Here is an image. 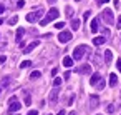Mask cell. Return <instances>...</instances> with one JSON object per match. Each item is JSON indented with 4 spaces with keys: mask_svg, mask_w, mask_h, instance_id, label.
<instances>
[{
    "mask_svg": "<svg viewBox=\"0 0 121 115\" xmlns=\"http://www.w3.org/2000/svg\"><path fill=\"white\" fill-rule=\"evenodd\" d=\"M58 15H60V12H58V9H55V7H52L50 10H48V14L40 20V25H47V24H50L52 20H55V19H58Z\"/></svg>",
    "mask_w": 121,
    "mask_h": 115,
    "instance_id": "1",
    "label": "cell"
},
{
    "mask_svg": "<svg viewBox=\"0 0 121 115\" xmlns=\"http://www.w3.org/2000/svg\"><path fill=\"white\" fill-rule=\"evenodd\" d=\"M85 52H90V47H86V45H78L75 50H73V60H81L83 58V55H85Z\"/></svg>",
    "mask_w": 121,
    "mask_h": 115,
    "instance_id": "2",
    "label": "cell"
},
{
    "mask_svg": "<svg viewBox=\"0 0 121 115\" xmlns=\"http://www.w3.org/2000/svg\"><path fill=\"white\" fill-rule=\"evenodd\" d=\"M9 103H10V105H9V110H10L12 113H13V112H18V110L22 108V105H20V102L17 100V97H12V98L9 100Z\"/></svg>",
    "mask_w": 121,
    "mask_h": 115,
    "instance_id": "3",
    "label": "cell"
},
{
    "mask_svg": "<svg viewBox=\"0 0 121 115\" xmlns=\"http://www.w3.org/2000/svg\"><path fill=\"white\" fill-rule=\"evenodd\" d=\"M71 38H73V37H71V32H68V30H63V32H60V35H58V42H60V43H68Z\"/></svg>",
    "mask_w": 121,
    "mask_h": 115,
    "instance_id": "4",
    "label": "cell"
},
{
    "mask_svg": "<svg viewBox=\"0 0 121 115\" xmlns=\"http://www.w3.org/2000/svg\"><path fill=\"white\" fill-rule=\"evenodd\" d=\"M42 15H43V10H37V12H33V14H28V15H27V22L33 24V22H37L38 19H42Z\"/></svg>",
    "mask_w": 121,
    "mask_h": 115,
    "instance_id": "5",
    "label": "cell"
},
{
    "mask_svg": "<svg viewBox=\"0 0 121 115\" xmlns=\"http://www.w3.org/2000/svg\"><path fill=\"white\" fill-rule=\"evenodd\" d=\"M103 19H104V22H106L108 25H113V10L104 9V10H103Z\"/></svg>",
    "mask_w": 121,
    "mask_h": 115,
    "instance_id": "6",
    "label": "cell"
},
{
    "mask_svg": "<svg viewBox=\"0 0 121 115\" xmlns=\"http://www.w3.org/2000/svg\"><path fill=\"white\" fill-rule=\"evenodd\" d=\"M76 72H78V73H83V75H88V73H91V65L78 67V68H76Z\"/></svg>",
    "mask_w": 121,
    "mask_h": 115,
    "instance_id": "7",
    "label": "cell"
},
{
    "mask_svg": "<svg viewBox=\"0 0 121 115\" xmlns=\"http://www.w3.org/2000/svg\"><path fill=\"white\" fill-rule=\"evenodd\" d=\"M38 45H40V42H38V40H35V42H32V43H30L28 47H25V52H23V53H30V52H32L33 48H37Z\"/></svg>",
    "mask_w": 121,
    "mask_h": 115,
    "instance_id": "8",
    "label": "cell"
},
{
    "mask_svg": "<svg viewBox=\"0 0 121 115\" xmlns=\"http://www.w3.org/2000/svg\"><path fill=\"white\" fill-rule=\"evenodd\" d=\"M111 60H113V52H111V50H104V62L109 65Z\"/></svg>",
    "mask_w": 121,
    "mask_h": 115,
    "instance_id": "9",
    "label": "cell"
},
{
    "mask_svg": "<svg viewBox=\"0 0 121 115\" xmlns=\"http://www.w3.org/2000/svg\"><path fill=\"white\" fill-rule=\"evenodd\" d=\"M99 80H101V75H99V73H93L91 78H90V83H91V85H96Z\"/></svg>",
    "mask_w": 121,
    "mask_h": 115,
    "instance_id": "10",
    "label": "cell"
},
{
    "mask_svg": "<svg viewBox=\"0 0 121 115\" xmlns=\"http://www.w3.org/2000/svg\"><path fill=\"white\" fill-rule=\"evenodd\" d=\"M56 100H58V90L55 88V90L50 93V103H53V105H55V103H56Z\"/></svg>",
    "mask_w": 121,
    "mask_h": 115,
    "instance_id": "11",
    "label": "cell"
},
{
    "mask_svg": "<svg viewBox=\"0 0 121 115\" xmlns=\"http://www.w3.org/2000/svg\"><path fill=\"white\" fill-rule=\"evenodd\" d=\"M118 85V77L114 73H109V87H116Z\"/></svg>",
    "mask_w": 121,
    "mask_h": 115,
    "instance_id": "12",
    "label": "cell"
},
{
    "mask_svg": "<svg viewBox=\"0 0 121 115\" xmlns=\"http://www.w3.org/2000/svg\"><path fill=\"white\" fill-rule=\"evenodd\" d=\"M98 102H99V100H98V97H95V95H91V97H90V103H91L90 107H91V108H96V107H98Z\"/></svg>",
    "mask_w": 121,
    "mask_h": 115,
    "instance_id": "13",
    "label": "cell"
},
{
    "mask_svg": "<svg viewBox=\"0 0 121 115\" xmlns=\"http://www.w3.org/2000/svg\"><path fill=\"white\" fill-rule=\"evenodd\" d=\"M104 42H106L104 37H95V38H93V43H95V45H103Z\"/></svg>",
    "mask_w": 121,
    "mask_h": 115,
    "instance_id": "14",
    "label": "cell"
},
{
    "mask_svg": "<svg viewBox=\"0 0 121 115\" xmlns=\"http://www.w3.org/2000/svg\"><path fill=\"white\" fill-rule=\"evenodd\" d=\"M63 65H65L66 68H70V67L73 65V58H71V57H65V58H63Z\"/></svg>",
    "mask_w": 121,
    "mask_h": 115,
    "instance_id": "15",
    "label": "cell"
},
{
    "mask_svg": "<svg viewBox=\"0 0 121 115\" xmlns=\"http://www.w3.org/2000/svg\"><path fill=\"white\" fill-rule=\"evenodd\" d=\"M91 32H93V34L98 32V19H93V20H91Z\"/></svg>",
    "mask_w": 121,
    "mask_h": 115,
    "instance_id": "16",
    "label": "cell"
},
{
    "mask_svg": "<svg viewBox=\"0 0 121 115\" xmlns=\"http://www.w3.org/2000/svg\"><path fill=\"white\" fill-rule=\"evenodd\" d=\"M71 29H73V30H78V29H80V20H76V19L71 20Z\"/></svg>",
    "mask_w": 121,
    "mask_h": 115,
    "instance_id": "17",
    "label": "cell"
},
{
    "mask_svg": "<svg viewBox=\"0 0 121 115\" xmlns=\"http://www.w3.org/2000/svg\"><path fill=\"white\" fill-rule=\"evenodd\" d=\"M23 34H25L23 29H18V30H17V40H18V42H20V38L23 37Z\"/></svg>",
    "mask_w": 121,
    "mask_h": 115,
    "instance_id": "18",
    "label": "cell"
},
{
    "mask_svg": "<svg viewBox=\"0 0 121 115\" xmlns=\"http://www.w3.org/2000/svg\"><path fill=\"white\" fill-rule=\"evenodd\" d=\"M65 15H66V17H73V9H71V7H66Z\"/></svg>",
    "mask_w": 121,
    "mask_h": 115,
    "instance_id": "19",
    "label": "cell"
},
{
    "mask_svg": "<svg viewBox=\"0 0 121 115\" xmlns=\"http://www.w3.org/2000/svg\"><path fill=\"white\" fill-rule=\"evenodd\" d=\"M30 65H32V62H30V60H23V62L20 63V67H22V68H27V67H30Z\"/></svg>",
    "mask_w": 121,
    "mask_h": 115,
    "instance_id": "20",
    "label": "cell"
},
{
    "mask_svg": "<svg viewBox=\"0 0 121 115\" xmlns=\"http://www.w3.org/2000/svg\"><path fill=\"white\" fill-rule=\"evenodd\" d=\"M17 22H18V17H17V15H15V17H12V19L9 20V24H10V25H15Z\"/></svg>",
    "mask_w": 121,
    "mask_h": 115,
    "instance_id": "21",
    "label": "cell"
},
{
    "mask_svg": "<svg viewBox=\"0 0 121 115\" xmlns=\"http://www.w3.org/2000/svg\"><path fill=\"white\" fill-rule=\"evenodd\" d=\"M63 27H65V22H56L55 24V29H58V30H61Z\"/></svg>",
    "mask_w": 121,
    "mask_h": 115,
    "instance_id": "22",
    "label": "cell"
},
{
    "mask_svg": "<svg viewBox=\"0 0 121 115\" xmlns=\"http://www.w3.org/2000/svg\"><path fill=\"white\" fill-rule=\"evenodd\" d=\"M40 75H42V73H40L38 70H35V72H32V75H30V78H38Z\"/></svg>",
    "mask_w": 121,
    "mask_h": 115,
    "instance_id": "23",
    "label": "cell"
},
{
    "mask_svg": "<svg viewBox=\"0 0 121 115\" xmlns=\"http://www.w3.org/2000/svg\"><path fill=\"white\" fill-rule=\"evenodd\" d=\"M96 85H98V88H99V90H103V88H104V80H99Z\"/></svg>",
    "mask_w": 121,
    "mask_h": 115,
    "instance_id": "24",
    "label": "cell"
},
{
    "mask_svg": "<svg viewBox=\"0 0 121 115\" xmlns=\"http://www.w3.org/2000/svg\"><path fill=\"white\" fill-rule=\"evenodd\" d=\"M60 83H61V78H55V80H53V85H55V87H58Z\"/></svg>",
    "mask_w": 121,
    "mask_h": 115,
    "instance_id": "25",
    "label": "cell"
},
{
    "mask_svg": "<svg viewBox=\"0 0 121 115\" xmlns=\"http://www.w3.org/2000/svg\"><path fill=\"white\" fill-rule=\"evenodd\" d=\"M25 103H27V105H30V103H32V98H30V95H25Z\"/></svg>",
    "mask_w": 121,
    "mask_h": 115,
    "instance_id": "26",
    "label": "cell"
},
{
    "mask_svg": "<svg viewBox=\"0 0 121 115\" xmlns=\"http://www.w3.org/2000/svg\"><path fill=\"white\" fill-rule=\"evenodd\" d=\"M106 112H108V113H113V112H114V107H113V105L106 107Z\"/></svg>",
    "mask_w": 121,
    "mask_h": 115,
    "instance_id": "27",
    "label": "cell"
},
{
    "mask_svg": "<svg viewBox=\"0 0 121 115\" xmlns=\"http://www.w3.org/2000/svg\"><path fill=\"white\" fill-rule=\"evenodd\" d=\"M23 5H25V2H23V0H18V4H17V7H18V9H22Z\"/></svg>",
    "mask_w": 121,
    "mask_h": 115,
    "instance_id": "28",
    "label": "cell"
},
{
    "mask_svg": "<svg viewBox=\"0 0 121 115\" xmlns=\"http://www.w3.org/2000/svg\"><path fill=\"white\" fill-rule=\"evenodd\" d=\"M90 15H91L90 12H85V15H83V19H85V20H88V19H90Z\"/></svg>",
    "mask_w": 121,
    "mask_h": 115,
    "instance_id": "29",
    "label": "cell"
},
{
    "mask_svg": "<svg viewBox=\"0 0 121 115\" xmlns=\"http://www.w3.org/2000/svg\"><path fill=\"white\" fill-rule=\"evenodd\" d=\"M116 67H118V70H119V72H121V58H119V60H118V62H116Z\"/></svg>",
    "mask_w": 121,
    "mask_h": 115,
    "instance_id": "30",
    "label": "cell"
},
{
    "mask_svg": "<svg viewBox=\"0 0 121 115\" xmlns=\"http://www.w3.org/2000/svg\"><path fill=\"white\" fill-rule=\"evenodd\" d=\"M27 115H38V112H37V110H30Z\"/></svg>",
    "mask_w": 121,
    "mask_h": 115,
    "instance_id": "31",
    "label": "cell"
},
{
    "mask_svg": "<svg viewBox=\"0 0 121 115\" xmlns=\"http://www.w3.org/2000/svg\"><path fill=\"white\" fill-rule=\"evenodd\" d=\"M5 60H7V57H4V55H0V63H5Z\"/></svg>",
    "mask_w": 121,
    "mask_h": 115,
    "instance_id": "32",
    "label": "cell"
},
{
    "mask_svg": "<svg viewBox=\"0 0 121 115\" xmlns=\"http://www.w3.org/2000/svg\"><path fill=\"white\" fill-rule=\"evenodd\" d=\"M118 29H121V15H119V19H118V25H116Z\"/></svg>",
    "mask_w": 121,
    "mask_h": 115,
    "instance_id": "33",
    "label": "cell"
},
{
    "mask_svg": "<svg viewBox=\"0 0 121 115\" xmlns=\"http://www.w3.org/2000/svg\"><path fill=\"white\" fill-rule=\"evenodd\" d=\"M4 12H5V7H4V5H0V14H4Z\"/></svg>",
    "mask_w": 121,
    "mask_h": 115,
    "instance_id": "34",
    "label": "cell"
},
{
    "mask_svg": "<svg viewBox=\"0 0 121 115\" xmlns=\"http://www.w3.org/2000/svg\"><path fill=\"white\" fill-rule=\"evenodd\" d=\"M58 115H65V110H60V112H58Z\"/></svg>",
    "mask_w": 121,
    "mask_h": 115,
    "instance_id": "35",
    "label": "cell"
},
{
    "mask_svg": "<svg viewBox=\"0 0 121 115\" xmlns=\"http://www.w3.org/2000/svg\"><path fill=\"white\" fill-rule=\"evenodd\" d=\"M56 2V0H48V4H55Z\"/></svg>",
    "mask_w": 121,
    "mask_h": 115,
    "instance_id": "36",
    "label": "cell"
},
{
    "mask_svg": "<svg viewBox=\"0 0 121 115\" xmlns=\"http://www.w3.org/2000/svg\"><path fill=\"white\" fill-rule=\"evenodd\" d=\"M68 115H76V113H75V112H70V113H68Z\"/></svg>",
    "mask_w": 121,
    "mask_h": 115,
    "instance_id": "37",
    "label": "cell"
},
{
    "mask_svg": "<svg viewBox=\"0 0 121 115\" xmlns=\"http://www.w3.org/2000/svg\"><path fill=\"white\" fill-rule=\"evenodd\" d=\"M101 2H109V0H101Z\"/></svg>",
    "mask_w": 121,
    "mask_h": 115,
    "instance_id": "38",
    "label": "cell"
},
{
    "mask_svg": "<svg viewBox=\"0 0 121 115\" xmlns=\"http://www.w3.org/2000/svg\"><path fill=\"white\" fill-rule=\"evenodd\" d=\"M2 22H4V20H2V19H0V25H2Z\"/></svg>",
    "mask_w": 121,
    "mask_h": 115,
    "instance_id": "39",
    "label": "cell"
},
{
    "mask_svg": "<svg viewBox=\"0 0 121 115\" xmlns=\"http://www.w3.org/2000/svg\"><path fill=\"white\" fill-rule=\"evenodd\" d=\"M0 92H2V88H0Z\"/></svg>",
    "mask_w": 121,
    "mask_h": 115,
    "instance_id": "40",
    "label": "cell"
},
{
    "mask_svg": "<svg viewBox=\"0 0 121 115\" xmlns=\"http://www.w3.org/2000/svg\"><path fill=\"white\" fill-rule=\"evenodd\" d=\"M76 2H80V0H76Z\"/></svg>",
    "mask_w": 121,
    "mask_h": 115,
    "instance_id": "41",
    "label": "cell"
},
{
    "mask_svg": "<svg viewBox=\"0 0 121 115\" xmlns=\"http://www.w3.org/2000/svg\"><path fill=\"white\" fill-rule=\"evenodd\" d=\"M98 115H101V113H98Z\"/></svg>",
    "mask_w": 121,
    "mask_h": 115,
    "instance_id": "42",
    "label": "cell"
}]
</instances>
